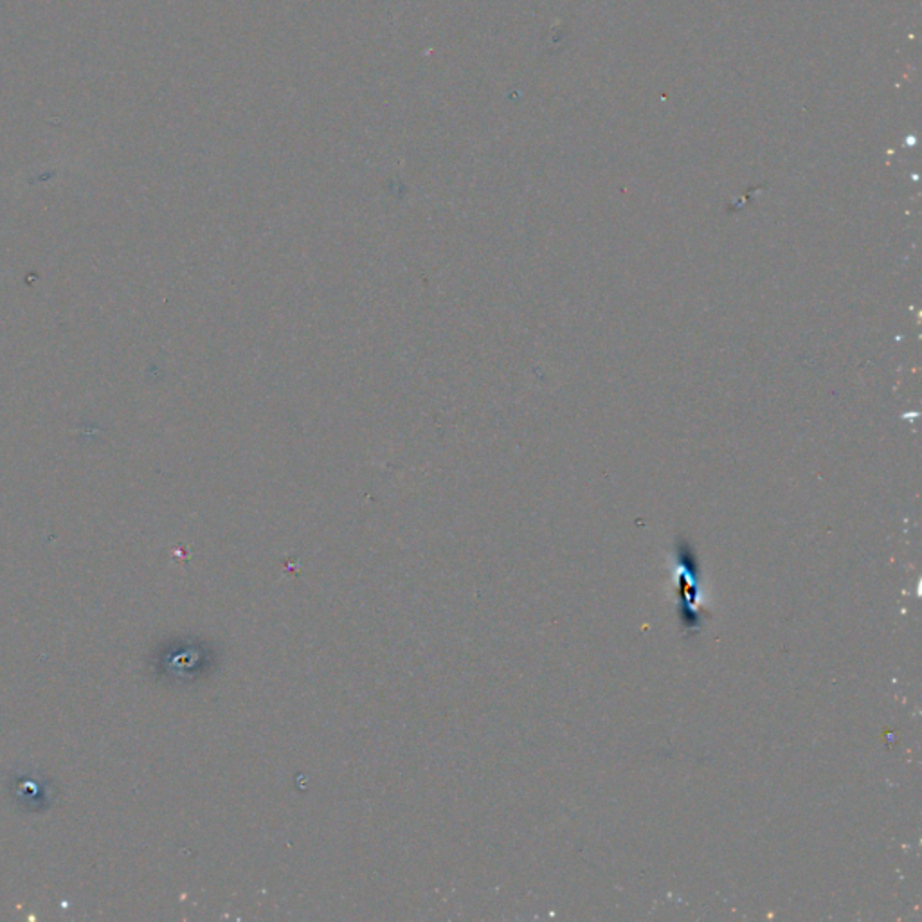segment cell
Here are the masks:
<instances>
[{"label": "cell", "mask_w": 922, "mask_h": 922, "mask_svg": "<svg viewBox=\"0 0 922 922\" xmlns=\"http://www.w3.org/2000/svg\"><path fill=\"white\" fill-rule=\"evenodd\" d=\"M676 573L679 581L676 582V590H679L678 604L681 606V617L688 618V626L696 627L698 620L699 582L696 564L690 561V553L678 557L676 561Z\"/></svg>", "instance_id": "6da1fadb"}]
</instances>
